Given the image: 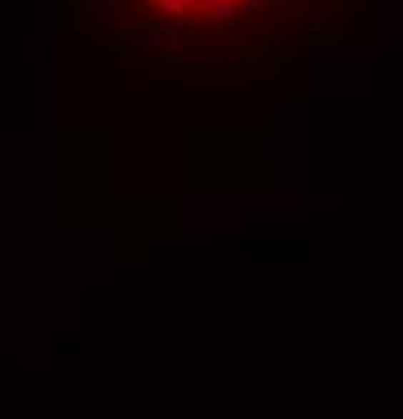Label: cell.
<instances>
[{
    "mask_svg": "<svg viewBox=\"0 0 403 419\" xmlns=\"http://www.w3.org/2000/svg\"><path fill=\"white\" fill-rule=\"evenodd\" d=\"M238 4H242V0H238Z\"/></svg>",
    "mask_w": 403,
    "mask_h": 419,
    "instance_id": "obj_1",
    "label": "cell"
}]
</instances>
